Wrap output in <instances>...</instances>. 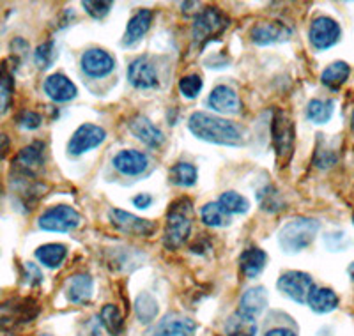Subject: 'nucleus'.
Wrapping results in <instances>:
<instances>
[{
  "instance_id": "423d86ee",
  "label": "nucleus",
  "mask_w": 354,
  "mask_h": 336,
  "mask_svg": "<svg viewBox=\"0 0 354 336\" xmlns=\"http://www.w3.org/2000/svg\"><path fill=\"white\" fill-rule=\"evenodd\" d=\"M110 223L119 230V232H124L128 236H137V237H151L156 232V225L151 220H144V218H138L135 214L128 211H122V209H112L109 212Z\"/></svg>"
},
{
  "instance_id": "a211bd4d",
  "label": "nucleus",
  "mask_w": 354,
  "mask_h": 336,
  "mask_svg": "<svg viewBox=\"0 0 354 336\" xmlns=\"http://www.w3.org/2000/svg\"><path fill=\"white\" fill-rule=\"evenodd\" d=\"M207 104L216 113H227V115H236L241 112V100L236 94V91L227 85H218L211 91L207 97Z\"/></svg>"
},
{
  "instance_id": "473e14b6",
  "label": "nucleus",
  "mask_w": 354,
  "mask_h": 336,
  "mask_svg": "<svg viewBox=\"0 0 354 336\" xmlns=\"http://www.w3.org/2000/svg\"><path fill=\"white\" fill-rule=\"evenodd\" d=\"M201 218L207 227H227L230 223V214L223 211V207L218 202L205 204L201 211Z\"/></svg>"
},
{
  "instance_id": "f8f14e48",
  "label": "nucleus",
  "mask_w": 354,
  "mask_h": 336,
  "mask_svg": "<svg viewBox=\"0 0 354 336\" xmlns=\"http://www.w3.org/2000/svg\"><path fill=\"white\" fill-rule=\"evenodd\" d=\"M106 131L96 124H82L69 138L68 152L71 156H80L84 152L97 147L105 142Z\"/></svg>"
},
{
  "instance_id": "ddd939ff",
  "label": "nucleus",
  "mask_w": 354,
  "mask_h": 336,
  "mask_svg": "<svg viewBox=\"0 0 354 336\" xmlns=\"http://www.w3.org/2000/svg\"><path fill=\"white\" fill-rule=\"evenodd\" d=\"M197 324L189 317L169 313L154 324L145 336H195Z\"/></svg>"
},
{
  "instance_id": "6ab92c4d",
  "label": "nucleus",
  "mask_w": 354,
  "mask_h": 336,
  "mask_svg": "<svg viewBox=\"0 0 354 336\" xmlns=\"http://www.w3.org/2000/svg\"><path fill=\"white\" fill-rule=\"evenodd\" d=\"M44 93L55 103H68V101L77 97L78 88L68 76L62 75V73H55L44 80Z\"/></svg>"
},
{
  "instance_id": "7c9ffc66",
  "label": "nucleus",
  "mask_w": 354,
  "mask_h": 336,
  "mask_svg": "<svg viewBox=\"0 0 354 336\" xmlns=\"http://www.w3.org/2000/svg\"><path fill=\"white\" fill-rule=\"evenodd\" d=\"M158 301L149 292H142L135 299V313L142 324H151L158 317Z\"/></svg>"
},
{
  "instance_id": "2f4dec72",
  "label": "nucleus",
  "mask_w": 354,
  "mask_h": 336,
  "mask_svg": "<svg viewBox=\"0 0 354 336\" xmlns=\"http://www.w3.org/2000/svg\"><path fill=\"white\" fill-rule=\"evenodd\" d=\"M333 101L330 100H312L306 106V117L314 124H326L333 115Z\"/></svg>"
},
{
  "instance_id": "0eeeda50",
  "label": "nucleus",
  "mask_w": 354,
  "mask_h": 336,
  "mask_svg": "<svg viewBox=\"0 0 354 336\" xmlns=\"http://www.w3.org/2000/svg\"><path fill=\"white\" fill-rule=\"evenodd\" d=\"M44 165V144L34 142L18 152V156L12 161V172L17 177H28L34 179Z\"/></svg>"
},
{
  "instance_id": "c756f323",
  "label": "nucleus",
  "mask_w": 354,
  "mask_h": 336,
  "mask_svg": "<svg viewBox=\"0 0 354 336\" xmlns=\"http://www.w3.org/2000/svg\"><path fill=\"white\" fill-rule=\"evenodd\" d=\"M101 324L112 336H119L124 328V319H122L121 310L115 304H105L100 312Z\"/></svg>"
},
{
  "instance_id": "c9c22d12",
  "label": "nucleus",
  "mask_w": 354,
  "mask_h": 336,
  "mask_svg": "<svg viewBox=\"0 0 354 336\" xmlns=\"http://www.w3.org/2000/svg\"><path fill=\"white\" fill-rule=\"evenodd\" d=\"M57 57L55 43L53 41H46V43L39 44L34 52V62L39 69H48L53 64V60Z\"/></svg>"
},
{
  "instance_id": "393cba45",
  "label": "nucleus",
  "mask_w": 354,
  "mask_h": 336,
  "mask_svg": "<svg viewBox=\"0 0 354 336\" xmlns=\"http://www.w3.org/2000/svg\"><path fill=\"white\" fill-rule=\"evenodd\" d=\"M266 262H268V255L264 253V250L261 248H248L241 253V259H239V264H241L243 272L245 277L254 280L264 271Z\"/></svg>"
},
{
  "instance_id": "f257e3e1",
  "label": "nucleus",
  "mask_w": 354,
  "mask_h": 336,
  "mask_svg": "<svg viewBox=\"0 0 354 336\" xmlns=\"http://www.w3.org/2000/svg\"><path fill=\"white\" fill-rule=\"evenodd\" d=\"M188 129L192 131V135L197 136L198 140L209 142V144L236 147V145H243L245 142L239 126L223 117H216L207 112L192 113L188 119Z\"/></svg>"
},
{
  "instance_id": "e433bc0d",
  "label": "nucleus",
  "mask_w": 354,
  "mask_h": 336,
  "mask_svg": "<svg viewBox=\"0 0 354 336\" xmlns=\"http://www.w3.org/2000/svg\"><path fill=\"white\" fill-rule=\"evenodd\" d=\"M257 198L261 200L262 209L268 212H277L283 207L282 198H280V195H278V192L273 186H268L261 193H257Z\"/></svg>"
},
{
  "instance_id": "4c0bfd02",
  "label": "nucleus",
  "mask_w": 354,
  "mask_h": 336,
  "mask_svg": "<svg viewBox=\"0 0 354 336\" xmlns=\"http://www.w3.org/2000/svg\"><path fill=\"white\" fill-rule=\"evenodd\" d=\"M204 84H202V78L198 75H188L183 76L181 82H179V91L183 93V96L188 97V100H194L198 96V93L202 91Z\"/></svg>"
},
{
  "instance_id": "1a4fd4ad",
  "label": "nucleus",
  "mask_w": 354,
  "mask_h": 336,
  "mask_svg": "<svg viewBox=\"0 0 354 336\" xmlns=\"http://www.w3.org/2000/svg\"><path fill=\"white\" fill-rule=\"evenodd\" d=\"M39 313V306L34 299H11L0 306V324L17 326L21 322H30Z\"/></svg>"
},
{
  "instance_id": "c85d7f7f",
  "label": "nucleus",
  "mask_w": 354,
  "mask_h": 336,
  "mask_svg": "<svg viewBox=\"0 0 354 336\" xmlns=\"http://www.w3.org/2000/svg\"><path fill=\"white\" fill-rule=\"evenodd\" d=\"M197 168L192 163H177L170 168V183L181 188H192L197 183Z\"/></svg>"
},
{
  "instance_id": "412c9836",
  "label": "nucleus",
  "mask_w": 354,
  "mask_h": 336,
  "mask_svg": "<svg viewBox=\"0 0 354 336\" xmlns=\"http://www.w3.org/2000/svg\"><path fill=\"white\" fill-rule=\"evenodd\" d=\"M266 308H268V290L264 287H252L239 299L238 313L246 319L255 320L264 313Z\"/></svg>"
},
{
  "instance_id": "49530a36",
  "label": "nucleus",
  "mask_w": 354,
  "mask_h": 336,
  "mask_svg": "<svg viewBox=\"0 0 354 336\" xmlns=\"http://www.w3.org/2000/svg\"><path fill=\"white\" fill-rule=\"evenodd\" d=\"M80 336H94V335H93V333H82Z\"/></svg>"
},
{
  "instance_id": "de8ad7c7",
  "label": "nucleus",
  "mask_w": 354,
  "mask_h": 336,
  "mask_svg": "<svg viewBox=\"0 0 354 336\" xmlns=\"http://www.w3.org/2000/svg\"><path fill=\"white\" fill-rule=\"evenodd\" d=\"M353 126H354V112H353Z\"/></svg>"
},
{
  "instance_id": "4468645a",
  "label": "nucleus",
  "mask_w": 354,
  "mask_h": 336,
  "mask_svg": "<svg viewBox=\"0 0 354 336\" xmlns=\"http://www.w3.org/2000/svg\"><path fill=\"white\" fill-rule=\"evenodd\" d=\"M82 71L91 78H105L115 69V59L103 48H91L80 59Z\"/></svg>"
},
{
  "instance_id": "aec40b11",
  "label": "nucleus",
  "mask_w": 354,
  "mask_h": 336,
  "mask_svg": "<svg viewBox=\"0 0 354 336\" xmlns=\"http://www.w3.org/2000/svg\"><path fill=\"white\" fill-rule=\"evenodd\" d=\"M128 126H129V131L137 136L142 144L149 145V147L153 149H158L165 144L163 131H161L158 126H154L147 117L144 115L133 117V119L128 122Z\"/></svg>"
},
{
  "instance_id": "b1692460",
  "label": "nucleus",
  "mask_w": 354,
  "mask_h": 336,
  "mask_svg": "<svg viewBox=\"0 0 354 336\" xmlns=\"http://www.w3.org/2000/svg\"><path fill=\"white\" fill-rule=\"evenodd\" d=\"M312 312L315 313H330L338 306V296L331 290V288L314 287L310 292L308 299H306Z\"/></svg>"
},
{
  "instance_id": "39448f33",
  "label": "nucleus",
  "mask_w": 354,
  "mask_h": 336,
  "mask_svg": "<svg viewBox=\"0 0 354 336\" xmlns=\"http://www.w3.org/2000/svg\"><path fill=\"white\" fill-rule=\"evenodd\" d=\"M227 27H229V20H227L216 8H205L204 11L195 18V43L205 44L209 39H214L216 36H220Z\"/></svg>"
},
{
  "instance_id": "20e7f679",
  "label": "nucleus",
  "mask_w": 354,
  "mask_h": 336,
  "mask_svg": "<svg viewBox=\"0 0 354 336\" xmlns=\"http://www.w3.org/2000/svg\"><path fill=\"white\" fill-rule=\"evenodd\" d=\"M80 221L82 216L78 211L69 205H55L41 214L37 225L41 230H46V232H69V230H75Z\"/></svg>"
},
{
  "instance_id": "7ed1b4c3",
  "label": "nucleus",
  "mask_w": 354,
  "mask_h": 336,
  "mask_svg": "<svg viewBox=\"0 0 354 336\" xmlns=\"http://www.w3.org/2000/svg\"><path fill=\"white\" fill-rule=\"evenodd\" d=\"M321 223L314 218H296L282 227L278 234V241L283 252L298 253L306 246L314 243L315 236L319 234Z\"/></svg>"
},
{
  "instance_id": "2eb2a0df",
  "label": "nucleus",
  "mask_w": 354,
  "mask_h": 336,
  "mask_svg": "<svg viewBox=\"0 0 354 336\" xmlns=\"http://www.w3.org/2000/svg\"><path fill=\"white\" fill-rule=\"evenodd\" d=\"M290 36H292V30L280 21H264V24L254 25L250 30V39L257 46L282 43V41L290 39Z\"/></svg>"
},
{
  "instance_id": "ea45409f",
  "label": "nucleus",
  "mask_w": 354,
  "mask_h": 336,
  "mask_svg": "<svg viewBox=\"0 0 354 336\" xmlns=\"http://www.w3.org/2000/svg\"><path fill=\"white\" fill-rule=\"evenodd\" d=\"M41 122H43V117L37 112H32V110H25L18 117V124L25 129H37L41 126Z\"/></svg>"
},
{
  "instance_id": "f704fd0d",
  "label": "nucleus",
  "mask_w": 354,
  "mask_h": 336,
  "mask_svg": "<svg viewBox=\"0 0 354 336\" xmlns=\"http://www.w3.org/2000/svg\"><path fill=\"white\" fill-rule=\"evenodd\" d=\"M218 204L223 207V211L229 212V214H245L250 209V202L246 200L245 196L236 192L221 193L220 198H218Z\"/></svg>"
},
{
  "instance_id": "c03bdc74",
  "label": "nucleus",
  "mask_w": 354,
  "mask_h": 336,
  "mask_svg": "<svg viewBox=\"0 0 354 336\" xmlns=\"http://www.w3.org/2000/svg\"><path fill=\"white\" fill-rule=\"evenodd\" d=\"M264 336H298L292 329H287V328H273L270 331L266 333Z\"/></svg>"
},
{
  "instance_id": "dca6fc26",
  "label": "nucleus",
  "mask_w": 354,
  "mask_h": 336,
  "mask_svg": "<svg viewBox=\"0 0 354 336\" xmlns=\"http://www.w3.org/2000/svg\"><path fill=\"white\" fill-rule=\"evenodd\" d=\"M113 168L122 176H140L145 172V168L149 167V158L145 156L144 152L133 151V149H124V151L117 152L112 160Z\"/></svg>"
},
{
  "instance_id": "37998d69",
  "label": "nucleus",
  "mask_w": 354,
  "mask_h": 336,
  "mask_svg": "<svg viewBox=\"0 0 354 336\" xmlns=\"http://www.w3.org/2000/svg\"><path fill=\"white\" fill-rule=\"evenodd\" d=\"M11 151V138L6 133H0V161L4 160Z\"/></svg>"
},
{
  "instance_id": "a878e982",
  "label": "nucleus",
  "mask_w": 354,
  "mask_h": 336,
  "mask_svg": "<svg viewBox=\"0 0 354 336\" xmlns=\"http://www.w3.org/2000/svg\"><path fill=\"white\" fill-rule=\"evenodd\" d=\"M66 256H68V248H66L64 244L59 243H50V244H43L39 248L36 250V259L44 265V268L55 269L66 261Z\"/></svg>"
},
{
  "instance_id": "bb28decb",
  "label": "nucleus",
  "mask_w": 354,
  "mask_h": 336,
  "mask_svg": "<svg viewBox=\"0 0 354 336\" xmlns=\"http://www.w3.org/2000/svg\"><path fill=\"white\" fill-rule=\"evenodd\" d=\"M349 75H351L349 64L344 62V60H337V62L330 64L324 71H322L321 82L322 85H326V87L337 91V88H340L344 84H346Z\"/></svg>"
},
{
  "instance_id": "cd10ccee",
  "label": "nucleus",
  "mask_w": 354,
  "mask_h": 336,
  "mask_svg": "<svg viewBox=\"0 0 354 336\" xmlns=\"http://www.w3.org/2000/svg\"><path fill=\"white\" fill-rule=\"evenodd\" d=\"M225 335L227 336H255L257 335V324L255 320L246 319L241 313H234L225 322Z\"/></svg>"
},
{
  "instance_id": "f03ea898",
  "label": "nucleus",
  "mask_w": 354,
  "mask_h": 336,
  "mask_svg": "<svg viewBox=\"0 0 354 336\" xmlns=\"http://www.w3.org/2000/svg\"><path fill=\"white\" fill-rule=\"evenodd\" d=\"M192 202L181 198L170 205L167 214L165 232H163V243L169 250H177L186 243L189 232H192Z\"/></svg>"
},
{
  "instance_id": "09e8293b",
  "label": "nucleus",
  "mask_w": 354,
  "mask_h": 336,
  "mask_svg": "<svg viewBox=\"0 0 354 336\" xmlns=\"http://www.w3.org/2000/svg\"><path fill=\"white\" fill-rule=\"evenodd\" d=\"M353 223H354V214H353Z\"/></svg>"
},
{
  "instance_id": "9d476101",
  "label": "nucleus",
  "mask_w": 354,
  "mask_h": 336,
  "mask_svg": "<svg viewBox=\"0 0 354 336\" xmlns=\"http://www.w3.org/2000/svg\"><path fill=\"white\" fill-rule=\"evenodd\" d=\"M308 37L315 50H328L340 39V25L330 17H319L310 25Z\"/></svg>"
},
{
  "instance_id": "a19ab883",
  "label": "nucleus",
  "mask_w": 354,
  "mask_h": 336,
  "mask_svg": "<svg viewBox=\"0 0 354 336\" xmlns=\"http://www.w3.org/2000/svg\"><path fill=\"white\" fill-rule=\"evenodd\" d=\"M24 269H25L24 278H27L28 285H37L43 281V274H41V271L32 264V262H25Z\"/></svg>"
},
{
  "instance_id": "72a5a7b5",
  "label": "nucleus",
  "mask_w": 354,
  "mask_h": 336,
  "mask_svg": "<svg viewBox=\"0 0 354 336\" xmlns=\"http://www.w3.org/2000/svg\"><path fill=\"white\" fill-rule=\"evenodd\" d=\"M12 94H15V78L8 66L2 64L0 68V113L9 110L12 103Z\"/></svg>"
},
{
  "instance_id": "6e6552de",
  "label": "nucleus",
  "mask_w": 354,
  "mask_h": 336,
  "mask_svg": "<svg viewBox=\"0 0 354 336\" xmlns=\"http://www.w3.org/2000/svg\"><path fill=\"white\" fill-rule=\"evenodd\" d=\"M312 288H314V280L310 274L301 271H287L278 280V290L296 303H306Z\"/></svg>"
},
{
  "instance_id": "4be33fe9",
  "label": "nucleus",
  "mask_w": 354,
  "mask_h": 336,
  "mask_svg": "<svg viewBox=\"0 0 354 336\" xmlns=\"http://www.w3.org/2000/svg\"><path fill=\"white\" fill-rule=\"evenodd\" d=\"M151 24H153V12L149 9H140L131 17L126 27L124 37H122V44L124 46H133L137 44L145 34L149 32Z\"/></svg>"
},
{
  "instance_id": "58836bf2",
  "label": "nucleus",
  "mask_w": 354,
  "mask_h": 336,
  "mask_svg": "<svg viewBox=\"0 0 354 336\" xmlns=\"http://www.w3.org/2000/svg\"><path fill=\"white\" fill-rule=\"evenodd\" d=\"M82 6H84V9L87 11V15H91V17L96 18V20L105 18L110 12V9H112V2H101V0H88V2L84 0Z\"/></svg>"
},
{
  "instance_id": "79ce46f5",
  "label": "nucleus",
  "mask_w": 354,
  "mask_h": 336,
  "mask_svg": "<svg viewBox=\"0 0 354 336\" xmlns=\"http://www.w3.org/2000/svg\"><path fill=\"white\" fill-rule=\"evenodd\" d=\"M153 204V196L147 195V193H138L137 196H133V205L138 209H147Z\"/></svg>"
},
{
  "instance_id": "5701e85b",
  "label": "nucleus",
  "mask_w": 354,
  "mask_h": 336,
  "mask_svg": "<svg viewBox=\"0 0 354 336\" xmlns=\"http://www.w3.org/2000/svg\"><path fill=\"white\" fill-rule=\"evenodd\" d=\"M94 292V280L91 274H77L69 278L66 285V297L73 304H85Z\"/></svg>"
},
{
  "instance_id": "9b49d317",
  "label": "nucleus",
  "mask_w": 354,
  "mask_h": 336,
  "mask_svg": "<svg viewBox=\"0 0 354 336\" xmlns=\"http://www.w3.org/2000/svg\"><path fill=\"white\" fill-rule=\"evenodd\" d=\"M271 135H273V144L277 149V156L280 160H289L290 152H292L294 144V126L286 112L277 110L271 124Z\"/></svg>"
},
{
  "instance_id": "a18cd8bd",
  "label": "nucleus",
  "mask_w": 354,
  "mask_h": 336,
  "mask_svg": "<svg viewBox=\"0 0 354 336\" xmlns=\"http://www.w3.org/2000/svg\"><path fill=\"white\" fill-rule=\"evenodd\" d=\"M349 274H351V277H353V280H354V264L349 268Z\"/></svg>"
},
{
  "instance_id": "f3484780",
  "label": "nucleus",
  "mask_w": 354,
  "mask_h": 336,
  "mask_svg": "<svg viewBox=\"0 0 354 336\" xmlns=\"http://www.w3.org/2000/svg\"><path fill=\"white\" fill-rule=\"evenodd\" d=\"M128 80L129 84L135 88H142V91H147V88L158 87V75L154 66L151 64L149 60L145 57H138L129 64L128 68Z\"/></svg>"
}]
</instances>
